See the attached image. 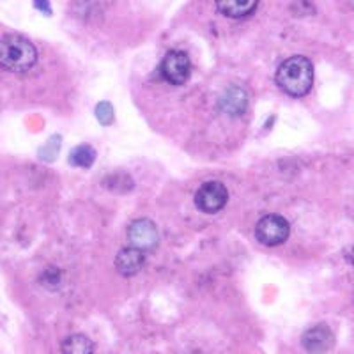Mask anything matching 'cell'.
<instances>
[{
	"label": "cell",
	"mask_w": 354,
	"mask_h": 354,
	"mask_svg": "<svg viewBox=\"0 0 354 354\" xmlns=\"http://www.w3.org/2000/svg\"><path fill=\"white\" fill-rule=\"evenodd\" d=\"M277 85L292 97H301L314 84V66L303 55L289 57L278 66L274 75Z\"/></svg>",
	"instance_id": "1"
},
{
	"label": "cell",
	"mask_w": 354,
	"mask_h": 354,
	"mask_svg": "<svg viewBox=\"0 0 354 354\" xmlns=\"http://www.w3.org/2000/svg\"><path fill=\"white\" fill-rule=\"evenodd\" d=\"M144 252L140 250L128 246V248H122L115 257V268L117 271L122 274V277H133L142 270L144 266Z\"/></svg>",
	"instance_id": "9"
},
{
	"label": "cell",
	"mask_w": 354,
	"mask_h": 354,
	"mask_svg": "<svg viewBox=\"0 0 354 354\" xmlns=\"http://www.w3.org/2000/svg\"><path fill=\"white\" fill-rule=\"evenodd\" d=\"M61 142H62L61 135H53V137L50 138V140L43 145V147H41L39 153H37L39 160L44 161V163H52V161L59 156V151H61Z\"/></svg>",
	"instance_id": "13"
},
{
	"label": "cell",
	"mask_w": 354,
	"mask_h": 354,
	"mask_svg": "<svg viewBox=\"0 0 354 354\" xmlns=\"http://www.w3.org/2000/svg\"><path fill=\"white\" fill-rule=\"evenodd\" d=\"M96 117H97V121H100V124H103V126L112 124L113 122L112 103H109V101H101V103H97Z\"/></svg>",
	"instance_id": "14"
},
{
	"label": "cell",
	"mask_w": 354,
	"mask_h": 354,
	"mask_svg": "<svg viewBox=\"0 0 354 354\" xmlns=\"http://www.w3.org/2000/svg\"><path fill=\"white\" fill-rule=\"evenodd\" d=\"M161 77L172 85H183L192 75V62L185 52L170 50L160 64Z\"/></svg>",
	"instance_id": "5"
},
{
	"label": "cell",
	"mask_w": 354,
	"mask_h": 354,
	"mask_svg": "<svg viewBox=\"0 0 354 354\" xmlns=\"http://www.w3.org/2000/svg\"><path fill=\"white\" fill-rule=\"evenodd\" d=\"M37 62V50L27 37L8 34L0 37V68L11 73H25Z\"/></svg>",
	"instance_id": "2"
},
{
	"label": "cell",
	"mask_w": 354,
	"mask_h": 354,
	"mask_svg": "<svg viewBox=\"0 0 354 354\" xmlns=\"http://www.w3.org/2000/svg\"><path fill=\"white\" fill-rule=\"evenodd\" d=\"M301 346L312 354H326L335 346V335L326 324H317L303 333Z\"/></svg>",
	"instance_id": "7"
},
{
	"label": "cell",
	"mask_w": 354,
	"mask_h": 354,
	"mask_svg": "<svg viewBox=\"0 0 354 354\" xmlns=\"http://www.w3.org/2000/svg\"><path fill=\"white\" fill-rule=\"evenodd\" d=\"M34 6H36V8L39 9V11L46 12V15H50V12H52V9H48L50 8L48 2H34Z\"/></svg>",
	"instance_id": "15"
},
{
	"label": "cell",
	"mask_w": 354,
	"mask_h": 354,
	"mask_svg": "<svg viewBox=\"0 0 354 354\" xmlns=\"http://www.w3.org/2000/svg\"><path fill=\"white\" fill-rule=\"evenodd\" d=\"M248 106V96L238 85H229L218 97V109L227 115H241Z\"/></svg>",
	"instance_id": "8"
},
{
	"label": "cell",
	"mask_w": 354,
	"mask_h": 354,
	"mask_svg": "<svg viewBox=\"0 0 354 354\" xmlns=\"http://www.w3.org/2000/svg\"><path fill=\"white\" fill-rule=\"evenodd\" d=\"M349 259H351V262H353V266H354V246H353V248H351V255H349Z\"/></svg>",
	"instance_id": "16"
},
{
	"label": "cell",
	"mask_w": 354,
	"mask_h": 354,
	"mask_svg": "<svg viewBox=\"0 0 354 354\" xmlns=\"http://www.w3.org/2000/svg\"><path fill=\"white\" fill-rule=\"evenodd\" d=\"M96 160V151L88 144L77 145L75 149L69 153V163L73 167H82V169H88Z\"/></svg>",
	"instance_id": "12"
},
{
	"label": "cell",
	"mask_w": 354,
	"mask_h": 354,
	"mask_svg": "<svg viewBox=\"0 0 354 354\" xmlns=\"http://www.w3.org/2000/svg\"><path fill=\"white\" fill-rule=\"evenodd\" d=\"M128 239L129 246L140 250V252H147V250L156 248L160 238H158V229L153 221L147 218H140L128 227Z\"/></svg>",
	"instance_id": "6"
},
{
	"label": "cell",
	"mask_w": 354,
	"mask_h": 354,
	"mask_svg": "<svg viewBox=\"0 0 354 354\" xmlns=\"http://www.w3.org/2000/svg\"><path fill=\"white\" fill-rule=\"evenodd\" d=\"M62 354H94V344L85 335H71L62 344Z\"/></svg>",
	"instance_id": "11"
},
{
	"label": "cell",
	"mask_w": 354,
	"mask_h": 354,
	"mask_svg": "<svg viewBox=\"0 0 354 354\" xmlns=\"http://www.w3.org/2000/svg\"><path fill=\"white\" fill-rule=\"evenodd\" d=\"M257 4V0H245V2H239V0H218L216 8L225 17L243 18L248 17L250 12H254Z\"/></svg>",
	"instance_id": "10"
},
{
	"label": "cell",
	"mask_w": 354,
	"mask_h": 354,
	"mask_svg": "<svg viewBox=\"0 0 354 354\" xmlns=\"http://www.w3.org/2000/svg\"><path fill=\"white\" fill-rule=\"evenodd\" d=\"M290 234L289 221L280 214H266L255 227V238L266 246H278L287 241Z\"/></svg>",
	"instance_id": "3"
},
{
	"label": "cell",
	"mask_w": 354,
	"mask_h": 354,
	"mask_svg": "<svg viewBox=\"0 0 354 354\" xmlns=\"http://www.w3.org/2000/svg\"><path fill=\"white\" fill-rule=\"evenodd\" d=\"M227 201H229V192H227L225 185H221L218 181H211L202 185L195 194V205L198 211L205 214H214L225 207Z\"/></svg>",
	"instance_id": "4"
}]
</instances>
